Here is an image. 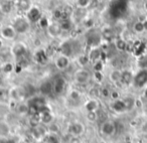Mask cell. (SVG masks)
Instances as JSON below:
<instances>
[{"mask_svg":"<svg viewBox=\"0 0 147 143\" xmlns=\"http://www.w3.org/2000/svg\"><path fill=\"white\" fill-rule=\"evenodd\" d=\"M11 24L14 27L17 34H20V35L26 34L27 32H29V30L31 28V22L26 18V16L24 14L16 15Z\"/></svg>","mask_w":147,"mask_h":143,"instance_id":"cell-1","label":"cell"},{"mask_svg":"<svg viewBox=\"0 0 147 143\" xmlns=\"http://www.w3.org/2000/svg\"><path fill=\"white\" fill-rule=\"evenodd\" d=\"M24 15L31 23H37L41 19V17L43 16L41 9L37 5L34 4L30 5V7L27 9L26 12L24 13Z\"/></svg>","mask_w":147,"mask_h":143,"instance_id":"cell-2","label":"cell"},{"mask_svg":"<svg viewBox=\"0 0 147 143\" xmlns=\"http://www.w3.org/2000/svg\"><path fill=\"white\" fill-rule=\"evenodd\" d=\"M91 78V73L86 69H80L75 73L74 75V79H75V82L78 83L80 85H86L90 82Z\"/></svg>","mask_w":147,"mask_h":143,"instance_id":"cell-3","label":"cell"},{"mask_svg":"<svg viewBox=\"0 0 147 143\" xmlns=\"http://www.w3.org/2000/svg\"><path fill=\"white\" fill-rule=\"evenodd\" d=\"M17 35L18 34L15 31L12 24H5L0 29V37L6 39V40H13L16 38Z\"/></svg>","mask_w":147,"mask_h":143,"instance_id":"cell-4","label":"cell"},{"mask_svg":"<svg viewBox=\"0 0 147 143\" xmlns=\"http://www.w3.org/2000/svg\"><path fill=\"white\" fill-rule=\"evenodd\" d=\"M133 85L136 88H143L147 85V69H139L134 75Z\"/></svg>","mask_w":147,"mask_h":143,"instance_id":"cell-5","label":"cell"},{"mask_svg":"<svg viewBox=\"0 0 147 143\" xmlns=\"http://www.w3.org/2000/svg\"><path fill=\"white\" fill-rule=\"evenodd\" d=\"M11 53L14 55L18 61L24 59L26 55V47L21 42H16L11 47Z\"/></svg>","mask_w":147,"mask_h":143,"instance_id":"cell-6","label":"cell"},{"mask_svg":"<svg viewBox=\"0 0 147 143\" xmlns=\"http://www.w3.org/2000/svg\"><path fill=\"white\" fill-rule=\"evenodd\" d=\"M69 63H71V59H69V57H67V55H63L61 53L59 57H55V65L59 71H65V69H67V67H69Z\"/></svg>","mask_w":147,"mask_h":143,"instance_id":"cell-7","label":"cell"},{"mask_svg":"<svg viewBox=\"0 0 147 143\" xmlns=\"http://www.w3.org/2000/svg\"><path fill=\"white\" fill-rule=\"evenodd\" d=\"M65 86H67L65 80L63 77H59V78L55 79V83L53 84V92L55 95H61L65 92Z\"/></svg>","mask_w":147,"mask_h":143,"instance_id":"cell-8","label":"cell"},{"mask_svg":"<svg viewBox=\"0 0 147 143\" xmlns=\"http://www.w3.org/2000/svg\"><path fill=\"white\" fill-rule=\"evenodd\" d=\"M101 131L106 136H112L116 133V124L110 121H105L101 126Z\"/></svg>","mask_w":147,"mask_h":143,"instance_id":"cell-9","label":"cell"},{"mask_svg":"<svg viewBox=\"0 0 147 143\" xmlns=\"http://www.w3.org/2000/svg\"><path fill=\"white\" fill-rule=\"evenodd\" d=\"M15 5L14 2L10 1V0H4L0 3V12L4 15H8L14 10Z\"/></svg>","mask_w":147,"mask_h":143,"instance_id":"cell-10","label":"cell"},{"mask_svg":"<svg viewBox=\"0 0 147 143\" xmlns=\"http://www.w3.org/2000/svg\"><path fill=\"white\" fill-rule=\"evenodd\" d=\"M47 34L51 37H57L61 32V29L59 27V22H51L47 28Z\"/></svg>","mask_w":147,"mask_h":143,"instance_id":"cell-11","label":"cell"},{"mask_svg":"<svg viewBox=\"0 0 147 143\" xmlns=\"http://www.w3.org/2000/svg\"><path fill=\"white\" fill-rule=\"evenodd\" d=\"M33 59L37 63H47V59H49V55L43 49H38L35 51L34 55H33Z\"/></svg>","mask_w":147,"mask_h":143,"instance_id":"cell-12","label":"cell"},{"mask_svg":"<svg viewBox=\"0 0 147 143\" xmlns=\"http://www.w3.org/2000/svg\"><path fill=\"white\" fill-rule=\"evenodd\" d=\"M84 132V125L81 123H71L69 126V133L71 136H79Z\"/></svg>","mask_w":147,"mask_h":143,"instance_id":"cell-13","label":"cell"},{"mask_svg":"<svg viewBox=\"0 0 147 143\" xmlns=\"http://www.w3.org/2000/svg\"><path fill=\"white\" fill-rule=\"evenodd\" d=\"M133 79H134V75L131 71L129 69H123L122 75H121V83L125 86H129V85L133 84Z\"/></svg>","mask_w":147,"mask_h":143,"instance_id":"cell-14","label":"cell"},{"mask_svg":"<svg viewBox=\"0 0 147 143\" xmlns=\"http://www.w3.org/2000/svg\"><path fill=\"white\" fill-rule=\"evenodd\" d=\"M101 55H102V51H101L98 47H92V49H90V53H89V55H88L89 59H90V63H92L93 65H94L95 63L99 61L101 59Z\"/></svg>","mask_w":147,"mask_h":143,"instance_id":"cell-15","label":"cell"},{"mask_svg":"<svg viewBox=\"0 0 147 143\" xmlns=\"http://www.w3.org/2000/svg\"><path fill=\"white\" fill-rule=\"evenodd\" d=\"M112 109L117 113H123L127 110L126 104H125L124 100L122 99H118V100H115L112 104Z\"/></svg>","mask_w":147,"mask_h":143,"instance_id":"cell-16","label":"cell"},{"mask_svg":"<svg viewBox=\"0 0 147 143\" xmlns=\"http://www.w3.org/2000/svg\"><path fill=\"white\" fill-rule=\"evenodd\" d=\"M14 5H15V8H17L20 12H22L24 14L27 9L30 7L31 3L29 0H17L16 2L14 3Z\"/></svg>","mask_w":147,"mask_h":143,"instance_id":"cell-17","label":"cell"},{"mask_svg":"<svg viewBox=\"0 0 147 143\" xmlns=\"http://www.w3.org/2000/svg\"><path fill=\"white\" fill-rule=\"evenodd\" d=\"M61 55H67V57H71L74 53V47L73 43L71 41H65V42L61 45Z\"/></svg>","mask_w":147,"mask_h":143,"instance_id":"cell-18","label":"cell"},{"mask_svg":"<svg viewBox=\"0 0 147 143\" xmlns=\"http://www.w3.org/2000/svg\"><path fill=\"white\" fill-rule=\"evenodd\" d=\"M28 105L39 109V108H41V107L47 105V101H45V99L43 98V97H33V98L28 102Z\"/></svg>","mask_w":147,"mask_h":143,"instance_id":"cell-19","label":"cell"},{"mask_svg":"<svg viewBox=\"0 0 147 143\" xmlns=\"http://www.w3.org/2000/svg\"><path fill=\"white\" fill-rule=\"evenodd\" d=\"M121 75H122V71L121 69H114L109 74V79L114 84H118V83H121Z\"/></svg>","mask_w":147,"mask_h":143,"instance_id":"cell-20","label":"cell"},{"mask_svg":"<svg viewBox=\"0 0 147 143\" xmlns=\"http://www.w3.org/2000/svg\"><path fill=\"white\" fill-rule=\"evenodd\" d=\"M114 45L115 49L119 51H125L128 47V42L126 41V39L120 37V38H116L114 41Z\"/></svg>","mask_w":147,"mask_h":143,"instance_id":"cell-21","label":"cell"},{"mask_svg":"<svg viewBox=\"0 0 147 143\" xmlns=\"http://www.w3.org/2000/svg\"><path fill=\"white\" fill-rule=\"evenodd\" d=\"M59 27H61V31H69L71 30V28L74 27V22L71 19H69V17L65 19H63V20L59 21Z\"/></svg>","mask_w":147,"mask_h":143,"instance_id":"cell-22","label":"cell"},{"mask_svg":"<svg viewBox=\"0 0 147 143\" xmlns=\"http://www.w3.org/2000/svg\"><path fill=\"white\" fill-rule=\"evenodd\" d=\"M85 108L88 112H97L99 110V103L96 100L92 99V100L88 101L85 105Z\"/></svg>","mask_w":147,"mask_h":143,"instance_id":"cell-23","label":"cell"},{"mask_svg":"<svg viewBox=\"0 0 147 143\" xmlns=\"http://www.w3.org/2000/svg\"><path fill=\"white\" fill-rule=\"evenodd\" d=\"M137 67H138L139 69H147V55L146 53L138 55V59H137Z\"/></svg>","mask_w":147,"mask_h":143,"instance_id":"cell-24","label":"cell"},{"mask_svg":"<svg viewBox=\"0 0 147 143\" xmlns=\"http://www.w3.org/2000/svg\"><path fill=\"white\" fill-rule=\"evenodd\" d=\"M132 29L135 33L137 34H142V33L145 32V29H144V25H143V22L140 20H136L132 25Z\"/></svg>","mask_w":147,"mask_h":143,"instance_id":"cell-25","label":"cell"},{"mask_svg":"<svg viewBox=\"0 0 147 143\" xmlns=\"http://www.w3.org/2000/svg\"><path fill=\"white\" fill-rule=\"evenodd\" d=\"M93 0H76V5L80 9H87L91 7Z\"/></svg>","mask_w":147,"mask_h":143,"instance_id":"cell-26","label":"cell"},{"mask_svg":"<svg viewBox=\"0 0 147 143\" xmlns=\"http://www.w3.org/2000/svg\"><path fill=\"white\" fill-rule=\"evenodd\" d=\"M101 35H102L103 38L106 39V40H112V39L114 38V30H113L112 28H110V27L105 28Z\"/></svg>","mask_w":147,"mask_h":143,"instance_id":"cell-27","label":"cell"},{"mask_svg":"<svg viewBox=\"0 0 147 143\" xmlns=\"http://www.w3.org/2000/svg\"><path fill=\"white\" fill-rule=\"evenodd\" d=\"M40 116V121L43 124H49L53 121V115L51 114V112L43 113V114H38Z\"/></svg>","mask_w":147,"mask_h":143,"instance_id":"cell-28","label":"cell"},{"mask_svg":"<svg viewBox=\"0 0 147 143\" xmlns=\"http://www.w3.org/2000/svg\"><path fill=\"white\" fill-rule=\"evenodd\" d=\"M45 143H59V137L57 136V134H53V133H49V134L47 135V136H45Z\"/></svg>","mask_w":147,"mask_h":143,"instance_id":"cell-29","label":"cell"},{"mask_svg":"<svg viewBox=\"0 0 147 143\" xmlns=\"http://www.w3.org/2000/svg\"><path fill=\"white\" fill-rule=\"evenodd\" d=\"M40 91L43 94H49V93H51V91H53V84L49 82L43 83L40 86Z\"/></svg>","mask_w":147,"mask_h":143,"instance_id":"cell-30","label":"cell"},{"mask_svg":"<svg viewBox=\"0 0 147 143\" xmlns=\"http://www.w3.org/2000/svg\"><path fill=\"white\" fill-rule=\"evenodd\" d=\"M13 69H14L13 63H3V67H2V69H1V71H2L4 74H10V73L13 72Z\"/></svg>","mask_w":147,"mask_h":143,"instance_id":"cell-31","label":"cell"},{"mask_svg":"<svg viewBox=\"0 0 147 143\" xmlns=\"http://www.w3.org/2000/svg\"><path fill=\"white\" fill-rule=\"evenodd\" d=\"M9 94V99H13V100H17L20 96V92H19V89L17 88H12L8 91Z\"/></svg>","mask_w":147,"mask_h":143,"instance_id":"cell-32","label":"cell"},{"mask_svg":"<svg viewBox=\"0 0 147 143\" xmlns=\"http://www.w3.org/2000/svg\"><path fill=\"white\" fill-rule=\"evenodd\" d=\"M78 63H80L81 67H86V65L90 63L88 55H81L80 57H78Z\"/></svg>","mask_w":147,"mask_h":143,"instance_id":"cell-33","label":"cell"},{"mask_svg":"<svg viewBox=\"0 0 147 143\" xmlns=\"http://www.w3.org/2000/svg\"><path fill=\"white\" fill-rule=\"evenodd\" d=\"M16 111L18 114H27L28 113V104H18L16 107Z\"/></svg>","mask_w":147,"mask_h":143,"instance_id":"cell-34","label":"cell"},{"mask_svg":"<svg viewBox=\"0 0 147 143\" xmlns=\"http://www.w3.org/2000/svg\"><path fill=\"white\" fill-rule=\"evenodd\" d=\"M9 133V127L5 123H0V135L1 136H5Z\"/></svg>","mask_w":147,"mask_h":143,"instance_id":"cell-35","label":"cell"},{"mask_svg":"<svg viewBox=\"0 0 147 143\" xmlns=\"http://www.w3.org/2000/svg\"><path fill=\"white\" fill-rule=\"evenodd\" d=\"M69 99L73 101H79L81 99V93L78 90H73L69 93Z\"/></svg>","mask_w":147,"mask_h":143,"instance_id":"cell-36","label":"cell"},{"mask_svg":"<svg viewBox=\"0 0 147 143\" xmlns=\"http://www.w3.org/2000/svg\"><path fill=\"white\" fill-rule=\"evenodd\" d=\"M49 23H51V22H49V19H47L45 16H42V17H41L40 20H39L38 22H37V24H38L39 26L41 27V28L47 29V26H49Z\"/></svg>","mask_w":147,"mask_h":143,"instance_id":"cell-37","label":"cell"},{"mask_svg":"<svg viewBox=\"0 0 147 143\" xmlns=\"http://www.w3.org/2000/svg\"><path fill=\"white\" fill-rule=\"evenodd\" d=\"M8 99H9L8 92L5 90H0V102L4 103V102H6Z\"/></svg>","mask_w":147,"mask_h":143,"instance_id":"cell-38","label":"cell"},{"mask_svg":"<svg viewBox=\"0 0 147 143\" xmlns=\"http://www.w3.org/2000/svg\"><path fill=\"white\" fill-rule=\"evenodd\" d=\"M124 102H125V104H126L127 110H128V109H130L132 106H134V104H135V99L132 98V97H128V98L124 99Z\"/></svg>","mask_w":147,"mask_h":143,"instance_id":"cell-39","label":"cell"},{"mask_svg":"<svg viewBox=\"0 0 147 143\" xmlns=\"http://www.w3.org/2000/svg\"><path fill=\"white\" fill-rule=\"evenodd\" d=\"M87 118H88V120L90 121H96L97 119H98V116H97V112H88V114H87Z\"/></svg>","mask_w":147,"mask_h":143,"instance_id":"cell-40","label":"cell"},{"mask_svg":"<svg viewBox=\"0 0 147 143\" xmlns=\"http://www.w3.org/2000/svg\"><path fill=\"white\" fill-rule=\"evenodd\" d=\"M94 69L95 72H102L103 69V63L101 61H97V63H94Z\"/></svg>","mask_w":147,"mask_h":143,"instance_id":"cell-41","label":"cell"},{"mask_svg":"<svg viewBox=\"0 0 147 143\" xmlns=\"http://www.w3.org/2000/svg\"><path fill=\"white\" fill-rule=\"evenodd\" d=\"M110 94H111V91L109 90L108 88H102V90H101V95H102L103 97H105V98H108V97H110Z\"/></svg>","mask_w":147,"mask_h":143,"instance_id":"cell-42","label":"cell"},{"mask_svg":"<svg viewBox=\"0 0 147 143\" xmlns=\"http://www.w3.org/2000/svg\"><path fill=\"white\" fill-rule=\"evenodd\" d=\"M110 97L113 99V100H118V99H120V94H119L118 91L114 90V91H111V94H110Z\"/></svg>","mask_w":147,"mask_h":143,"instance_id":"cell-43","label":"cell"},{"mask_svg":"<svg viewBox=\"0 0 147 143\" xmlns=\"http://www.w3.org/2000/svg\"><path fill=\"white\" fill-rule=\"evenodd\" d=\"M94 78L96 79L97 81H102L103 80V75H102V72H95L94 73Z\"/></svg>","mask_w":147,"mask_h":143,"instance_id":"cell-44","label":"cell"},{"mask_svg":"<svg viewBox=\"0 0 147 143\" xmlns=\"http://www.w3.org/2000/svg\"><path fill=\"white\" fill-rule=\"evenodd\" d=\"M69 143H82L80 137L78 136H71V139H69Z\"/></svg>","mask_w":147,"mask_h":143,"instance_id":"cell-45","label":"cell"},{"mask_svg":"<svg viewBox=\"0 0 147 143\" xmlns=\"http://www.w3.org/2000/svg\"><path fill=\"white\" fill-rule=\"evenodd\" d=\"M143 25H144V29H145V32H147V18L143 21Z\"/></svg>","mask_w":147,"mask_h":143,"instance_id":"cell-46","label":"cell"},{"mask_svg":"<svg viewBox=\"0 0 147 143\" xmlns=\"http://www.w3.org/2000/svg\"><path fill=\"white\" fill-rule=\"evenodd\" d=\"M3 47V41H2V38L0 37V49H2Z\"/></svg>","mask_w":147,"mask_h":143,"instance_id":"cell-47","label":"cell"},{"mask_svg":"<svg viewBox=\"0 0 147 143\" xmlns=\"http://www.w3.org/2000/svg\"><path fill=\"white\" fill-rule=\"evenodd\" d=\"M2 67H3V63H2V61L0 59V69H2Z\"/></svg>","mask_w":147,"mask_h":143,"instance_id":"cell-48","label":"cell"},{"mask_svg":"<svg viewBox=\"0 0 147 143\" xmlns=\"http://www.w3.org/2000/svg\"><path fill=\"white\" fill-rule=\"evenodd\" d=\"M144 6H145V9H146V11H147V1L145 2V5H144Z\"/></svg>","mask_w":147,"mask_h":143,"instance_id":"cell-49","label":"cell"},{"mask_svg":"<svg viewBox=\"0 0 147 143\" xmlns=\"http://www.w3.org/2000/svg\"><path fill=\"white\" fill-rule=\"evenodd\" d=\"M145 97H146V98H147V89H146V90H145Z\"/></svg>","mask_w":147,"mask_h":143,"instance_id":"cell-50","label":"cell"},{"mask_svg":"<svg viewBox=\"0 0 147 143\" xmlns=\"http://www.w3.org/2000/svg\"><path fill=\"white\" fill-rule=\"evenodd\" d=\"M10 1H12V2H14V3H15V2L17 1V0H10Z\"/></svg>","mask_w":147,"mask_h":143,"instance_id":"cell-51","label":"cell"}]
</instances>
